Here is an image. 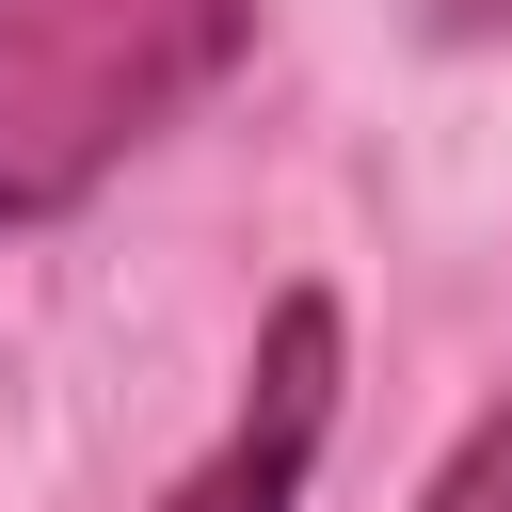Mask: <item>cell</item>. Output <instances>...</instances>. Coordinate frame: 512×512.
<instances>
[{
    "instance_id": "6da1fadb",
    "label": "cell",
    "mask_w": 512,
    "mask_h": 512,
    "mask_svg": "<svg viewBox=\"0 0 512 512\" xmlns=\"http://www.w3.org/2000/svg\"><path fill=\"white\" fill-rule=\"evenodd\" d=\"M240 48L256 0H0V224L96 208Z\"/></svg>"
},
{
    "instance_id": "7a4b0ae2",
    "label": "cell",
    "mask_w": 512,
    "mask_h": 512,
    "mask_svg": "<svg viewBox=\"0 0 512 512\" xmlns=\"http://www.w3.org/2000/svg\"><path fill=\"white\" fill-rule=\"evenodd\" d=\"M336 368H352L336 288H272L256 368H240V416H224V448H208L160 512H304V464H320V432H336Z\"/></svg>"
},
{
    "instance_id": "3957f363",
    "label": "cell",
    "mask_w": 512,
    "mask_h": 512,
    "mask_svg": "<svg viewBox=\"0 0 512 512\" xmlns=\"http://www.w3.org/2000/svg\"><path fill=\"white\" fill-rule=\"evenodd\" d=\"M416 512H512V400H480V432L432 464V496Z\"/></svg>"
},
{
    "instance_id": "277c9868",
    "label": "cell",
    "mask_w": 512,
    "mask_h": 512,
    "mask_svg": "<svg viewBox=\"0 0 512 512\" xmlns=\"http://www.w3.org/2000/svg\"><path fill=\"white\" fill-rule=\"evenodd\" d=\"M416 16H432L448 48H480V32H512V0H416Z\"/></svg>"
}]
</instances>
